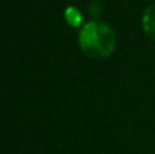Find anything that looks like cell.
<instances>
[{
    "instance_id": "6da1fadb",
    "label": "cell",
    "mask_w": 155,
    "mask_h": 154,
    "mask_svg": "<svg viewBox=\"0 0 155 154\" xmlns=\"http://www.w3.org/2000/svg\"><path fill=\"white\" fill-rule=\"evenodd\" d=\"M79 45L91 59H105L116 48V34L110 26L99 21L87 22L79 33Z\"/></svg>"
},
{
    "instance_id": "3957f363",
    "label": "cell",
    "mask_w": 155,
    "mask_h": 154,
    "mask_svg": "<svg viewBox=\"0 0 155 154\" xmlns=\"http://www.w3.org/2000/svg\"><path fill=\"white\" fill-rule=\"evenodd\" d=\"M65 18H67V21L70 22L72 26H78V25L80 23V21H82V15H80L79 11L74 7H70L65 11Z\"/></svg>"
},
{
    "instance_id": "7a4b0ae2",
    "label": "cell",
    "mask_w": 155,
    "mask_h": 154,
    "mask_svg": "<svg viewBox=\"0 0 155 154\" xmlns=\"http://www.w3.org/2000/svg\"><path fill=\"white\" fill-rule=\"evenodd\" d=\"M143 29L146 34L155 41V4L147 7V10L143 14Z\"/></svg>"
}]
</instances>
